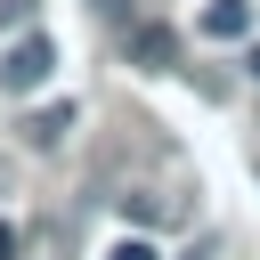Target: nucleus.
<instances>
[{
	"label": "nucleus",
	"instance_id": "f257e3e1",
	"mask_svg": "<svg viewBox=\"0 0 260 260\" xmlns=\"http://www.w3.org/2000/svg\"><path fill=\"white\" fill-rule=\"evenodd\" d=\"M49 73H57V49H49L41 32H16V41L0 49V98H32Z\"/></svg>",
	"mask_w": 260,
	"mask_h": 260
},
{
	"label": "nucleus",
	"instance_id": "6e6552de",
	"mask_svg": "<svg viewBox=\"0 0 260 260\" xmlns=\"http://www.w3.org/2000/svg\"><path fill=\"white\" fill-rule=\"evenodd\" d=\"M244 73H252V81H260V41H252V49H244Z\"/></svg>",
	"mask_w": 260,
	"mask_h": 260
},
{
	"label": "nucleus",
	"instance_id": "f03ea898",
	"mask_svg": "<svg viewBox=\"0 0 260 260\" xmlns=\"http://www.w3.org/2000/svg\"><path fill=\"white\" fill-rule=\"evenodd\" d=\"M130 65H146V73H171V65H179V41H171V24H130Z\"/></svg>",
	"mask_w": 260,
	"mask_h": 260
},
{
	"label": "nucleus",
	"instance_id": "0eeeda50",
	"mask_svg": "<svg viewBox=\"0 0 260 260\" xmlns=\"http://www.w3.org/2000/svg\"><path fill=\"white\" fill-rule=\"evenodd\" d=\"M0 260H16V228L8 219H0Z\"/></svg>",
	"mask_w": 260,
	"mask_h": 260
},
{
	"label": "nucleus",
	"instance_id": "39448f33",
	"mask_svg": "<svg viewBox=\"0 0 260 260\" xmlns=\"http://www.w3.org/2000/svg\"><path fill=\"white\" fill-rule=\"evenodd\" d=\"M32 8L41 0H0V32H32Z\"/></svg>",
	"mask_w": 260,
	"mask_h": 260
},
{
	"label": "nucleus",
	"instance_id": "423d86ee",
	"mask_svg": "<svg viewBox=\"0 0 260 260\" xmlns=\"http://www.w3.org/2000/svg\"><path fill=\"white\" fill-rule=\"evenodd\" d=\"M106 260H162V252H154V244H146V236H122V244H114V252H106Z\"/></svg>",
	"mask_w": 260,
	"mask_h": 260
},
{
	"label": "nucleus",
	"instance_id": "20e7f679",
	"mask_svg": "<svg viewBox=\"0 0 260 260\" xmlns=\"http://www.w3.org/2000/svg\"><path fill=\"white\" fill-rule=\"evenodd\" d=\"M203 32H219V41H236V32H244V0H211V16H203Z\"/></svg>",
	"mask_w": 260,
	"mask_h": 260
},
{
	"label": "nucleus",
	"instance_id": "7ed1b4c3",
	"mask_svg": "<svg viewBox=\"0 0 260 260\" xmlns=\"http://www.w3.org/2000/svg\"><path fill=\"white\" fill-rule=\"evenodd\" d=\"M65 130H73V106H41V114L24 122V138H32V146H57Z\"/></svg>",
	"mask_w": 260,
	"mask_h": 260
}]
</instances>
